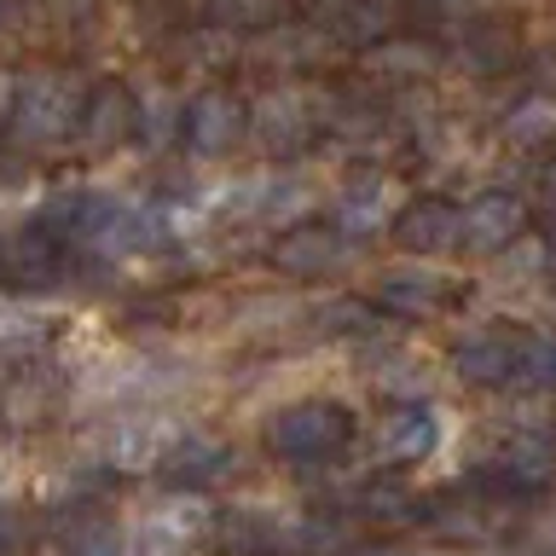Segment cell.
<instances>
[{"label": "cell", "mask_w": 556, "mask_h": 556, "mask_svg": "<svg viewBox=\"0 0 556 556\" xmlns=\"http://www.w3.org/2000/svg\"><path fill=\"white\" fill-rule=\"evenodd\" d=\"M348 441V412L330 406V400H302V406H285L267 424V446L278 458H295V464H313L325 452H337Z\"/></svg>", "instance_id": "1"}, {"label": "cell", "mask_w": 556, "mask_h": 556, "mask_svg": "<svg viewBox=\"0 0 556 556\" xmlns=\"http://www.w3.org/2000/svg\"><path fill=\"white\" fill-rule=\"evenodd\" d=\"M81 116V93L70 76H29L17 93V139L24 146H59Z\"/></svg>", "instance_id": "2"}, {"label": "cell", "mask_w": 556, "mask_h": 556, "mask_svg": "<svg viewBox=\"0 0 556 556\" xmlns=\"http://www.w3.org/2000/svg\"><path fill=\"white\" fill-rule=\"evenodd\" d=\"M203 510L198 504H163V510L146 516V528H139V556H186L191 545L203 539Z\"/></svg>", "instance_id": "3"}, {"label": "cell", "mask_w": 556, "mask_h": 556, "mask_svg": "<svg viewBox=\"0 0 556 556\" xmlns=\"http://www.w3.org/2000/svg\"><path fill=\"white\" fill-rule=\"evenodd\" d=\"M238 104L226 99V93H203L198 104L186 111V134H191V146H198L203 156H215V151H226L238 139Z\"/></svg>", "instance_id": "4"}, {"label": "cell", "mask_w": 556, "mask_h": 556, "mask_svg": "<svg viewBox=\"0 0 556 556\" xmlns=\"http://www.w3.org/2000/svg\"><path fill=\"white\" fill-rule=\"evenodd\" d=\"M516 226H521V208L510 198H481L469 215H458V232L476 250H498L504 238H516Z\"/></svg>", "instance_id": "5"}, {"label": "cell", "mask_w": 556, "mask_h": 556, "mask_svg": "<svg viewBox=\"0 0 556 556\" xmlns=\"http://www.w3.org/2000/svg\"><path fill=\"white\" fill-rule=\"evenodd\" d=\"M434 441H441V424H434L429 412H394L389 417V429H382V446H389V458L394 464H417V458H429Z\"/></svg>", "instance_id": "6"}, {"label": "cell", "mask_w": 556, "mask_h": 556, "mask_svg": "<svg viewBox=\"0 0 556 556\" xmlns=\"http://www.w3.org/2000/svg\"><path fill=\"white\" fill-rule=\"evenodd\" d=\"M134 111H139V104L122 93V87H104V93H93V104H87V146H93V151H111L116 139L134 128Z\"/></svg>", "instance_id": "7"}, {"label": "cell", "mask_w": 556, "mask_h": 556, "mask_svg": "<svg viewBox=\"0 0 556 556\" xmlns=\"http://www.w3.org/2000/svg\"><path fill=\"white\" fill-rule=\"evenodd\" d=\"M528 354H533V348H516V342L493 337V342L464 348V354H458V371L476 377V382H504V377H516V365L528 359Z\"/></svg>", "instance_id": "8"}, {"label": "cell", "mask_w": 556, "mask_h": 556, "mask_svg": "<svg viewBox=\"0 0 556 556\" xmlns=\"http://www.w3.org/2000/svg\"><path fill=\"white\" fill-rule=\"evenodd\" d=\"M7 267L17 278H47L59 267V232H24L7 243Z\"/></svg>", "instance_id": "9"}, {"label": "cell", "mask_w": 556, "mask_h": 556, "mask_svg": "<svg viewBox=\"0 0 556 556\" xmlns=\"http://www.w3.org/2000/svg\"><path fill=\"white\" fill-rule=\"evenodd\" d=\"M24 342H41V319L12 302H0V348H24Z\"/></svg>", "instance_id": "10"}, {"label": "cell", "mask_w": 556, "mask_h": 556, "mask_svg": "<svg viewBox=\"0 0 556 556\" xmlns=\"http://www.w3.org/2000/svg\"><path fill=\"white\" fill-rule=\"evenodd\" d=\"M70 556H128V551H122L116 528H104V521H93V528H81L76 539H70Z\"/></svg>", "instance_id": "11"}, {"label": "cell", "mask_w": 556, "mask_h": 556, "mask_svg": "<svg viewBox=\"0 0 556 556\" xmlns=\"http://www.w3.org/2000/svg\"><path fill=\"white\" fill-rule=\"evenodd\" d=\"M412 226V243H446V232H452V226H458V215H446V208H424V215H412L406 220Z\"/></svg>", "instance_id": "12"}, {"label": "cell", "mask_w": 556, "mask_h": 556, "mask_svg": "<svg viewBox=\"0 0 556 556\" xmlns=\"http://www.w3.org/2000/svg\"><path fill=\"white\" fill-rule=\"evenodd\" d=\"M208 12L226 17V24H261V17H273L267 0H208Z\"/></svg>", "instance_id": "13"}, {"label": "cell", "mask_w": 556, "mask_h": 556, "mask_svg": "<svg viewBox=\"0 0 556 556\" xmlns=\"http://www.w3.org/2000/svg\"><path fill=\"white\" fill-rule=\"evenodd\" d=\"M29 545V521L17 510H0V556H24Z\"/></svg>", "instance_id": "14"}, {"label": "cell", "mask_w": 556, "mask_h": 556, "mask_svg": "<svg viewBox=\"0 0 556 556\" xmlns=\"http://www.w3.org/2000/svg\"><path fill=\"white\" fill-rule=\"evenodd\" d=\"M139 104H146V134H151L146 146H163V134H168V116H174V104H168V99H156V93H151V99H139Z\"/></svg>", "instance_id": "15"}, {"label": "cell", "mask_w": 556, "mask_h": 556, "mask_svg": "<svg viewBox=\"0 0 556 556\" xmlns=\"http://www.w3.org/2000/svg\"><path fill=\"white\" fill-rule=\"evenodd\" d=\"M12 87H17L12 76H0V104H12Z\"/></svg>", "instance_id": "16"}, {"label": "cell", "mask_w": 556, "mask_h": 556, "mask_svg": "<svg viewBox=\"0 0 556 556\" xmlns=\"http://www.w3.org/2000/svg\"><path fill=\"white\" fill-rule=\"evenodd\" d=\"M377 556H394V551H377Z\"/></svg>", "instance_id": "17"}, {"label": "cell", "mask_w": 556, "mask_h": 556, "mask_svg": "<svg viewBox=\"0 0 556 556\" xmlns=\"http://www.w3.org/2000/svg\"><path fill=\"white\" fill-rule=\"evenodd\" d=\"M0 7H7V0H0Z\"/></svg>", "instance_id": "18"}]
</instances>
